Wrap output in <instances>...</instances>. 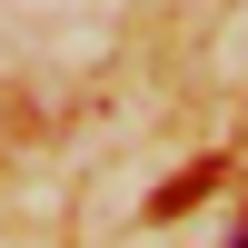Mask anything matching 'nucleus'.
Here are the masks:
<instances>
[{
	"mask_svg": "<svg viewBox=\"0 0 248 248\" xmlns=\"http://www.w3.org/2000/svg\"><path fill=\"white\" fill-rule=\"evenodd\" d=\"M238 248H248V238H238Z\"/></svg>",
	"mask_w": 248,
	"mask_h": 248,
	"instance_id": "1",
	"label": "nucleus"
}]
</instances>
